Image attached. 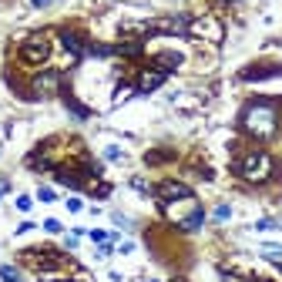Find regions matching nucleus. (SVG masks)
<instances>
[{
    "instance_id": "14",
    "label": "nucleus",
    "mask_w": 282,
    "mask_h": 282,
    "mask_svg": "<svg viewBox=\"0 0 282 282\" xmlns=\"http://www.w3.org/2000/svg\"><path fill=\"white\" fill-rule=\"evenodd\" d=\"M228 215H232V208H228V205H219V208H215V222H228Z\"/></svg>"
},
{
    "instance_id": "13",
    "label": "nucleus",
    "mask_w": 282,
    "mask_h": 282,
    "mask_svg": "<svg viewBox=\"0 0 282 282\" xmlns=\"http://www.w3.org/2000/svg\"><path fill=\"white\" fill-rule=\"evenodd\" d=\"M104 158H108V161H121V148H118V145H108V148H104Z\"/></svg>"
},
{
    "instance_id": "10",
    "label": "nucleus",
    "mask_w": 282,
    "mask_h": 282,
    "mask_svg": "<svg viewBox=\"0 0 282 282\" xmlns=\"http://www.w3.org/2000/svg\"><path fill=\"white\" fill-rule=\"evenodd\" d=\"M262 255L265 259H272V262H282V249L279 245H262Z\"/></svg>"
},
{
    "instance_id": "12",
    "label": "nucleus",
    "mask_w": 282,
    "mask_h": 282,
    "mask_svg": "<svg viewBox=\"0 0 282 282\" xmlns=\"http://www.w3.org/2000/svg\"><path fill=\"white\" fill-rule=\"evenodd\" d=\"M269 228H279V222L276 219H259L255 222V232H269Z\"/></svg>"
},
{
    "instance_id": "21",
    "label": "nucleus",
    "mask_w": 282,
    "mask_h": 282,
    "mask_svg": "<svg viewBox=\"0 0 282 282\" xmlns=\"http://www.w3.org/2000/svg\"><path fill=\"white\" fill-rule=\"evenodd\" d=\"M252 282H259V279H252Z\"/></svg>"
},
{
    "instance_id": "11",
    "label": "nucleus",
    "mask_w": 282,
    "mask_h": 282,
    "mask_svg": "<svg viewBox=\"0 0 282 282\" xmlns=\"http://www.w3.org/2000/svg\"><path fill=\"white\" fill-rule=\"evenodd\" d=\"M0 279H7V282H20V276H17V269H14V265H0Z\"/></svg>"
},
{
    "instance_id": "16",
    "label": "nucleus",
    "mask_w": 282,
    "mask_h": 282,
    "mask_svg": "<svg viewBox=\"0 0 282 282\" xmlns=\"http://www.w3.org/2000/svg\"><path fill=\"white\" fill-rule=\"evenodd\" d=\"M81 208H84L81 198H67V212H81Z\"/></svg>"
},
{
    "instance_id": "9",
    "label": "nucleus",
    "mask_w": 282,
    "mask_h": 282,
    "mask_svg": "<svg viewBox=\"0 0 282 282\" xmlns=\"http://www.w3.org/2000/svg\"><path fill=\"white\" fill-rule=\"evenodd\" d=\"M61 40H64V47H67V51H71L74 57H81V54H84V44H81V37H77V34L64 31V34H61Z\"/></svg>"
},
{
    "instance_id": "20",
    "label": "nucleus",
    "mask_w": 282,
    "mask_h": 282,
    "mask_svg": "<svg viewBox=\"0 0 282 282\" xmlns=\"http://www.w3.org/2000/svg\"><path fill=\"white\" fill-rule=\"evenodd\" d=\"M3 191H7V182H0V195H3Z\"/></svg>"
},
{
    "instance_id": "6",
    "label": "nucleus",
    "mask_w": 282,
    "mask_h": 282,
    "mask_svg": "<svg viewBox=\"0 0 282 282\" xmlns=\"http://www.w3.org/2000/svg\"><path fill=\"white\" fill-rule=\"evenodd\" d=\"M165 77H168V71H161V67H155V71H145V74L138 77L134 91H138V94H151V91H158V88L165 84Z\"/></svg>"
},
{
    "instance_id": "1",
    "label": "nucleus",
    "mask_w": 282,
    "mask_h": 282,
    "mask_svg": "<svg viewBox=\"0 0 282 282\" xmlns=\"http://www.w3.org/2000/svg\"><path fill=\"white\" fill-rule=\"evenodd\" d=\"M279 128V114L269 101H252L249 108L242 111V131L252 134V138H272Z\"/></svg>"
},
{
    "instance_id": "19",
    "label": "nucleus",
    "mask_w": 282,
    "mask_h": 282,
    "mask_svg": "<svg viewBox=\"0 0 282 282\" xmlns=\"http://www.w3.org/2000/svg\"><path fill=\"white\" fill-rule=\"evenodd\" d=\"M31 3H34V7H47L51 0H31Z\"/></svg>"
},
{
    "instance_id": "8",
    "label": "nucleus",
    "mask_w": 282,
    "mask_h": 282,
    "mask_svg": "<svg viewBox=\"0 0 282 282\" xmlns=\"http://www.w3.org/2000/svg\"><path fill=\"white\" fill-rule=\"evenodd\" d=\"M155 195H158L161 202H178V198H188V195H191V188L182 185V182H161Z\"/></svg>"
},
{
    "instance_id": "7",
    "label": "nucleus",
    "mask_w": 282,
    "mask_h": 282,
    "mask_svg": "<svg viewBox=\"0 0 282 282\" xmlns=\"http://www.w3.org/2000/svg\"><path fill=\"white\" fill-rule=\"evenodd\" d=\"M61 88V74L57 71H44V74L34 77V94L37 97H47V94H54Z\"/></svg>"
},
{
    "instance_id": "17",
    "label": "nucleus",
    "mask_w": 282,
    "mask_h": 282,
    "mask_svg": "<svg viewBox=\"0 0 282 282\" xmlns=\"http://www.w3.org/2000/svg\"><path fill=\"white\" fill-rule=\"evenodd\" d=\"M17 208H20V212H31V198H27V195H20V198H17Z\"/></svg>"
},
{
    "instance_id": "18",
    "label": "nucleus",
    "mask_w": 282,
    "mask_h": 282,
    "mask_svg": "<svg viewBox=\"0 0 282 282\" xmlns=\"http://www.w3.org/2000/svg\"><path fill=\"white\" fill-rule=\"evenodd\" d=\"M44 228H47V232H61V222H54V219H47V222H44Z\"/></svg>"
},
{
    "instance_id": "2",
    "label": "nucleus",
    "mask_w": 282,
    "mask_h": 282,
    "mask_svg": "<svg viewBox=\"0 0 282 282\" xmlns=\"http://www.w3.org/2000/svg\"><path fill=\"white\" fill-rule=\"evenodd\" d=\"M165 215H168L182 232H195V228L205 222V212H202V205L195 202V195L178 198V202H165Z\"/></svg>"
},
{
    "instance_id": "4",
    "label": "nucleus",
    "mask_w": 282,
    "mask_h": 282,
    "mask_svg": "<svg viewBox=\"0 0 282 282\" xmlns=\"http://www.w3.org/2000/svg\"><path fill=\"white\" fill-rule=\"evenodd\" d=\"M20 57L27 64H44L51 57V37L47 34H31V37L20 44Z\"/></svg>"
},
{
    "instance_id": "3",
    "label": "nucleus",
    "mask_w": 282,
    "mask_h": 282,
    "mask_svg": "<svg viewBox=\"0 0 282 282\" xmlns=\"http://www.w3.org/2000/svg\"><path fill=\"white\" fill-rule=\"evenodd\" d=\"M235 168H239V175H242L245 182L259 185V182H265V178L272 175V158H269L265 151H249V155H242V161H239Z\"/></svg>"
},
{
    "instance_id": "15",
    "label": "nucleus",
    "mask_w": 282,
    "mask_h": 282,
    "mask_svg": "<svg viewBox=\"0 0 282 282\" xmlns=\"http://www.w3.org/2000/svg\"><path fill=\"white\" fill-rule=\"evenodd\" d=\"M37 198H40V202H54V198H57V191H54V188H40V191H37Z\"/></svg>"
},
{
    "instance_id": "5",
    "label": "nucleus",
    "mask_w": 282,
    "mask_h": 282,
    "mask_svg": "<svg viewBox=\"0 0 282 282\" xmlns=\"http://www.w3.org/2000/svg\"><path fill=\"white\" fill-rule=\"evenodd\" d=\"M188 34H191V37H205V40H215V44H219L225 31H222V24H219L215 17H195V20H188Z\"/></svg>"
}]
</instances>
